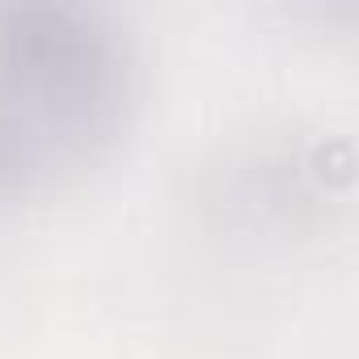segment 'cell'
Returning a JSON list of instances; mask_svg holds the SVG:
<instances>
[{"instance_id":"1","label":"cell","mask_w":359,"mask_h":359,"mask_svg":"<svg viewBox=\"0 0 359 359\" xmlns=\"http://www.w3.org/2000/svg\"><path fill=\"white\" fill-rule=\"evenodd\" d=\"M110 60L81 26H13L0 34V177L39 173L81 148L110 110Z\"/></svg>"}]
</instances>
